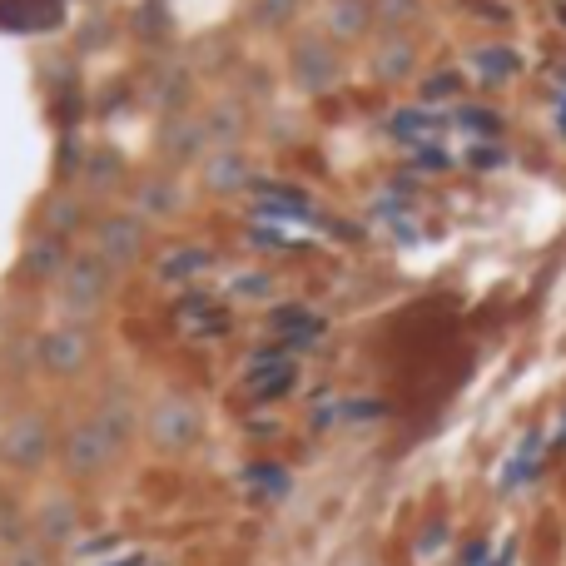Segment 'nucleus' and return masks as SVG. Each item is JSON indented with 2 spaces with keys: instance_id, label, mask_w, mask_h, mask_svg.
Returning a JSON list of instances; mask_svg holds the SVG:
<instances>
[{
  "instance_id": "1",
  "label": "nucleus",
  "mask_w": 566,
  "mask_h": 566,
  "mask_svg": "<svg viewBox=\"0 0 566 566\" xmlns=\"http://www.w3.org/2000/svg\"><path fill=\"white\" fill-rule=\"evenodd\" d=\"M5 30H50L60 25V0H0Z\"/></svg>"
}]
</instances>
